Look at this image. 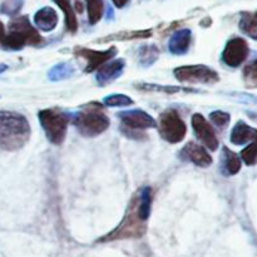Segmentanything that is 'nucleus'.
I'll use <instances>...</instances> for the list:
<instances>
[{"label": "nucleus", "instance_id": "f257e3e1", "mask_svg": "<svg viewBox=\"0 0 257 257\" xmlns=\"http://www.w3.org/2000/svg\"><path fill=\"white\" fill-rule=\"evenodd\" d=\"M27 117L14 110H0V148L8 152L24 147L30 138Z\"/></svg>", "mask_w": 257, "mask_h": 257}, {"label": "nucleus", "instance_id": "f03ea898", "mask_svg": "<svg viewBox=\"0 0 257 257\" xmlns=\"http://www.w3.org/2000/svg\"><path fill=\"white\" fill-rule=\"evenodd\" d=\"M73 124L78 132L87 138L97 137L109 128L110 120L103 107L98 103H89L78 110L72 117Z\"/></svg>", "mask_w": 257, "mask_h": 257}, {"label": "nucleus", "instance_id": "7ed1b4c3", "mask_svg": "<svg viewBox=\"0 0 257 257\" xmlns=\"http://www.w3.org/2000/svg\"><path fill=\"white\" fill-rule=\"evenodd\" d=\"M147 226L146 221L142 220L138 211V193L133 196L128 205L125 215L122 222L118 227H115L112 232L107 233L100 237L98 242H112L117 240H127V238H141L146 233Z\"/></svg>", "mask_w": 257, "mask_h": 257}, {"label": "nucleus", "instance_id": "20e7f679", "mask_svg": "<svg viewBox=\"0 0 257 257\" xmlns=\"http://www.w3.org/2000/svg\"><path fill=\"white\" fill-rule=\"evenodd\" d=\"M42 42V35L30 24L29 18L22 15L10 20L2 45L7 50H22L27 45H39Z\"/></svg>", "mask_w": 257, "mask_h": 257}, {"label": "nucleus", "instance_id": "39448f33", "mask_svg": "<svg viewBox=\"0 0 257 257\" xmlns=\"http://www.w3.org/2000/svg\"><path fill=\"white\" fill-rule=\"evenodd\" d=\"M38 117L48 141L55 146L62 145L67 137L68 123L72 115L59 108H47L39 110Z\"/></svg>", "mask_w": 257, "mask_h": 257}, {"label": "nucleus", "instance_id": "423d86ee", "mask_svg": "<svg viewBox=\"0 0 257 257\" xmlns=\"http://www.w3.org/2000/svg\"><path fill=\"white\" fill-rule=\"evenodd\" d=\"M157 125L161 137L172 145L182 142L187 133L186 123L175 109H167L161 113Z\"/></svg>", "mask_w": 257, "mask_h": 257}, {"label": "nucleus", "instance_id": "0eeeda50", "mask_svg": "<svg viewBox=\"0 0 257 257\" xmlns=\"http://www.w3.org/2000/svg\"><path fill=\"white\" fill-rule=\"evenodd\" d=\"M176 79L191 84H213L220 80V75L212 68L203 64L182 65L173 70Z\"/></svg>", "mask_w": 257, "mask_h": 257}, {"label": "nucleus", "instance_id": "6e6552de", "mask_svg": "<svg viewBox=\"0 0 257 257\" xmlns=\"http://www.w3.org/2000/svg\"><path fill=\"white\" fill-rule=\"evenodd\" d=\"M74 54L77 57L84 58L87 60V67H85L84 72L85 73H92L94 72L95 69H99L102 65H104L105 63L109 62L110 59L117 55L118 49L115 47H110L109 49L107 50H93L88 49V48L83 47H77L74 48Z\"/></svg>", "mask_w": 257, "mask_h": 257}, {"label": "nucleus", "instance_id": "1a4fd4ad", "mask_svg": "<svg viewBox=\"0 0 257 257\" xmlns=\"http://www.w3.org/2000/svg\"><path fill=\"white\" fill-rule=\"evenodd\" d=\"M248 44L242 38H232L227 42L222 52V60L226 65L231 68H237L247 59Z\"/></svg>", "mask_w": 257, "mask_h": 257}, {"label": "nucleus", "instance_id": "9d476101", "mask_svg": "<svg viewBox=\"0 0 257 257\" xmlns=\"http://www.w3.org/2000/svg\"><path fill=\"white\" fill-rule=\"evenodd\" d=\"M117 117L122 120V125L130 130L145 131L157 127L155 118L142 109L123 110L117 113Z\"/></svg>", "mask_w": 257, "mask_h": 257}, {"label": "nucleus", "instance_id": "9b49d317", "mask_svg": "<svg viewBox=\"0 0 257 257\" xmlns=\"http://www.w3.org/2000/svg\"><path fill=\"white\" fill-rule=\"evenodd\" d=\"M191 124H192L193 132H195L196 137L211 151H217L218 148V140L216 136L215 131L211 127L210 123L207 122L205 117L201 113H195L191 119Z\"/></svg>", "mask_w": 257, "mask_h": 257}, {"label": "nucleus", "instance_id": "f8f14e48", "mask_svg": "<svg viewBox=\"0 0 257 257\" xmlns=\"http://www.w3.org/2000/svg\"><path fill=\"white\" fill-rule=\"evenodd\" d=\"M125 60L122 59V58L109 60V62L105 63L104 65H102L97 70V74H95L98 85L103 87V85H108L112 82H114L115 79H118L123 74Z\"/></svg>", "mask_w": 257, "mask_h": 257}, {"label": "nucleus", "instance_id": "ddd939ff", "mask_svg": "<svg viewBox=\"0 0 257 257\" xmlns=\"http://www.w3.org/2000/svg\"><path fill=\"white\" fill-rule=\"evenodd\" d=\"M180 157L186 161H190L197 167L206 168L212 165V157L210 156V153L202 146L195 142H188L181 151Z\"/></svg>", "mask_w": 257, "mask_h": 257}, {"label": "nucleus", "instance_id": "4468645a", "mask_svg": "<svg viewBox=\"0 0 257 257\" xmlns=\"http://www.w3.org/2000/svg\"><path fill=\"white\" fill-rule=\"evenodd\" d=\"M191 38H192V33H191L190 29L177 30L171 37L170 43H168V49L175 55L186 54L190 49Z\"/></svg>", "mask_w": 257, "mask_h": 257}, {"label": "nucleus", "instance_id": "2eb2a0df", "mask_svg": "<svg viewBox=\"0 0 257 257\" xmlns=\"http://www.w3.org/2000/svg\"><path fill=\"white\" fill-rule=\"evenodd\" d=\"M34 23L42 32H52L58 24V14L53 8L45 7L38 10L34 15Z\"/></svg>", "mask_w": 257, "mask_h": 257}, {"label": "nucleus", "instance_id": "dca6fc26", "mask_svg": "<svg viewBox=\"0 0 257 257\" xmlns=\"http://www.w3.org/2000/svg\"><path fill=\"white\" fill-rule=\"evenodd\" d=\"M231 142L236 146L245 145L247 142H257V130L240 120L236 123L231 132Z\"/></svg>", "mask_w": 257, "mask_h": 257}, {"label": "nucleus", "instance_id": "f3484780", "mask_svg": "<svg viewBox=\"0 0 257 257\" xmlns=\"http://www.w3.org/2000/svg\"><path fill=\"white\" fill-rule=\"evenodd\" d=\"M152 37V30H123V32L114 33V34H109L104 38H100L95 43H108L113 42V40H118V42H124V40H135V39H147V38Z\"/></svg>", "mask_w": 257, "mask_h": 257}, {"label": "nucleus", "instance_id": "a211bd4d", "mask_svg": "<svg viewBox=\"0 0 257 257\" xmlns=\"http://www.w3.org/2000/svg\"><path fill=\"white\" fill-rule=\"evenodd\" d=\"M241 170V158L228 150L227 147H223L222 151V172L227 176H233L240 172Z\"/></svg>", "mask_w": 257, "mask_h": 257}, {"label": "nucleus", "instance_id": "6ab92c4d", "mask_svg": "<svg viewBox=\"0 0 257 257\" xmlns=\"http://www.w3.org/2000/svg\"><path fill=\"white\" fill-rule=\"evenodd\" d=\"M136 88L143 92H161L166 93V94H175V93H195L196 90L190 89V88H182L176 87V85H160V84H152V83H140L136 84Z\"/></svg>", "mask_w": 257, "mask_h": 257}, {"label": "nucleus", "instance_id": "aec40b11", "mask_svg": "<svg viewBox=\"0 0 257 257\" xmlns=\"http://www.w3.org/2000/svg\"><path fill=\"white\" fill-rule=\"evenodd\" d=\"M152 188L143 187L138 192V211L143 221L147 222L151 215V208H152Z\"/></svg>", "mask_w": 257, "mask_h": 257}, {"label": "nucleus", "instance_id": "412c9836", "mask_svg": "<svg viewBox=\"0 0 257 257\" xmlns=\"http://www.w3.org/2000/svg\"><path fill=\"white\" fill-rule=\"evenodd\" d=\"M138 62L143 68L151 67L155 64L160 57V50L156 45L153 44H146L138 49Z\"/></svg>", "mask_w": 257, "mask_h": 257}, {"label": "nucleus", "instance_id": "4be33fe9", "mask_svg": "<svg viewBox=\"0 0 257 257\" xmlns=\"http://www.w3.org/2000/svg\"><path fill=\"white\" fill-rule=\"evenodd\" d=\"M238 27L246 35L257 40V10L253 13H242Z\"/></svg>", "mask_w": 257, "mask_h": 257}, {"label": "nucleus", "instance_id": "5701e85b", "mask_svg": "<svg viewBox=\"0 0 257 257\" xmlns=\"http://www.w3.org/2000/svg\"><path fill=\"white\" fill-rule=\"evenodd\" d=\"M74 67L72 63L69 62H63L59 64L54 65L52 69L48 72V78L52 82H58V80H64L69 79L73 74H74Z\"/></svg>", "mask_w": 257, "mask_h": 257}, {"label": "nucleus", "instance_id": "b1692460", "mask_svg": "<svg viewBox=\"0 0 257 257\" xmlns=\"http://www.w3.org/2000/svg\"><path fill=\"white\" fill-rule=\"evenodd\" d=\"M58 5H59L60 9L63 10L65 17V27L69 30L70 33H75L78 29V22L77 17H75V12L73 9V7L70 5L69 0H54Z\"/></svg>", "mask_w": 257, "mask_h": 257}, {"label": "nucleus", "instance_id": "393cba45", "mask_svg": "<svg viewBox=\"0 0 257 257\" xmlns=\"http://www.w3.org/2000/svg\"><path fill=\"white\" fill-rule=\"evenodd\" d=\"M87 10H88V20L92 25L97 24L103 17L104 12V5L102 0H87Z\"/></svg>", "mask_w": 257, "mask_h": 257}, {"label": "nucleus", "instance_id": "a878e982", "mask_svg": "<svg viewBox=\"0 0 257 257\" xmlns=\"http://www.w3.org/2000/svg\"><path fill=\"white\" fill-rule=\"evenodd\" d=\"M105 105L108 107H128V105H132L133 99L128 95L124 94H110L103 99Z\"/></svg>", "mask_w": 257, "mask_h": 257}, {"label": "nucleus", "instance_id": "bb28decb", "mask_svg": "<svg viewBox=\"0 0 257 257\" xmlns=\"http://www.w3.org/2000/svg\"><path fill=\"white\" fill-rule=\"evenodd\" d=\"M242 75L248 88H257V59L243 68Z\"/></svg>", "mask_w": 257, "mask_h": 257}, {"label": "nucleus", "instance_id": "cd10ccee", "mask_svg": "<svg viewBox=\"0 0 257 257\" xmlns=\"http://www.w3.org/2000/svg\"><path fill=\"white\" fill-rule=\"evenodd\" d=\"M241 160L247 166H253L257 163V142L248 145L245 150L241 151Z\"/></svg>", "mask_w": 257, "mask_h": 257}, {"label": "nucleus", "instance_id": "c85d7f7f", "mask_svg": "<svg viewBox=\"0 0 257 257\" xmlns=\"http://www.w3.org/2000/svg\"><path fill=\"white\" fill-rule=\"evenodd\" d=\"M210 119L212 120V123L216 127L225 128L230 123L231 115L228 113L222 112V110H215V112H212L210 114Z\"/></svg>", "mask_w": 257, "mask_h": 257}, {"label": "nucleus", "instance_id": "c756f323", "mask_svg": "<svg viewBox=\"0 0 257 257\" xmlns=\"http://www.w3.org/2000/svg\"><path fill=\"white\" fill-rule=\"evenodd\" d=\"M22 0H7V2L3 3L2 8H0V12L3 14L14 15L19 12L20 8H22Z\"/></svg>", "mask_w": 257, "mask_h": 257}, {"label": "nucleus", "instance_id": "7c9ffc66", "mask_svg": "<svg viewBox=\"0 0 257 257\" xmlns=\"http://www.w3.org/2000/svg\"><path fill=\"white\" fill-rule=\"evenodd\" d=\"M122 132L127 136L128 138H132V140H141V138H146L145 133L142 131H136V130H130V128H125V127H120Z\"/></svg>", "mask_w": 257, "mask_h": 257}, {"label": "nucleus", "instance_id": "2f4dec72", "mask_svg": "<svg viewBox=\"0 0 257 257\" xmlns=\"http://www.w3.org/2000/svg\"><path fill=\"white\" fill-rule=\"evenodd\" d=\"M112 2H113V4L115 5V7L119 8V9H120V8H124L125 5L128 4V2H130V0H112Z\"/></svg>", "mask_w": 257, "mask_h": 257}, {"label": "nucleus", "instance_id": "473e14b6", "mask_svg": "<svg viewBox=\"0 0 257 257\" xmlns=\"http://www.w3.org/2000/svg\"><path fill=\"white\" fill-rule=\"evenodd\" d=\"M4 37H5V27H4V24H3L2 20H0V44L3 43Z\"/></svg>", "mask_w": 257, "mask_h": 257}, {"label": "nucleus", "instance_id": "72a5a7b5", "mask_svg": "<svg viewBox=\"0 0 257 257\" xmlns=\"http://www.w3.org/2000/svg\"><path fill=\"white\" fill-rule=\"evenodd\" d=\"M7 70H8V65L2 64V63H0V74H3V73L7 72Z\"/></svg>", "mask_w": 257, "mask_h": 257}]
</instances>
